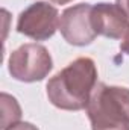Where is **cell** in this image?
<instances>
[{"label":"cell","mask_w":129,"mask_h":130,"mask_svg":"<svg viewBox=\"0 0 129 130\" xmlns=\"http://www.w3.org/2000/svg\"><path fill=\"white\" fill-rule=\"evenodd\" d=\"M0 106H2V124H0V129L6 130L9 127H12L14 124L20 123V120H21V107H20L17 98L6 94V92H2Z\"/></svg>","instance_id":"obj_7"},{"label":"cell","mask_w":129,"mask_h":130,"mask_svg":"<svg viewBox=\"0 0 129 130\" xmlns=\"http://www.w3.org/2000/svg\"><path fill=\"white\" fill-rule=\"evenodd\" d=\"M53 68V59L49 50L36 42L20 45L9 55L8 71L12 79L24 83L41 82Z\"/></svg>","instance_id":"obj_3"},{"label":"cell","mask_w":129,"mask_h":130,"mask_svg":"<svg viewBox=\"0 0 129 130\" xmlns=\"http://www.w3.org/2000/svg\"><path fill=\"white\" fill-rule=\"evenodd\" d=\"M6 130H38V129H36V126H33L32 123L20 121V123L14 124L12 127H9V129H6Z\"/></svg>","instance_id":"obj_8"},{"label":"cell","mask_w":129,"mask_h":130,"mask_svg":"<svg viewBox=\"0 0 129 130\" xmlns=\"http://www.w3.org/2000/svg\"><path fill=\"white\" fill-rule=\"evenodd\" d=\"M93 23L97 35L109 39H123L129 33V17L117 3L93 5Z\"/></svg>","instance_id":"obj_6"},{"label":"cell","mask_w":129,"mask_h":130,"mask_svg":"<svg viewBox=\"0 0 129 130\" xmlns=\"http://www.w3.org/2000/svg\"><path fill=\"white\" fill-rule=\"evenodd\" d=\"M59 30L62 38L70 45H90L99 36L93 23V5L79 3L67 8L61 15Z\"/></svg>","instance_id":"obj_5"},{"label":"cell","mask_w":129,"mask_h":130,"mask_svg":"<svg viewBox=\"0 0 129 130\" xmlns=\"http://www.w3.org/2000/svg\"><path fill=\"white\" fill-rule=\"evenodd\" d=\"M115 2H117V5L125 11V14L129 17V0H115Z\"/></svg>","instance_id":"obj_10"},{"label":"cell","mask_w":129,"mask_h":130,"mask_svg":"<svg viewBox=\"0 0 129 130\" xmlns=\"http://www.w3.org/2000/svg\"><path fill=\"white\" fill-rule=\"evenodd\" d=\"M59 12L49 2H35L23 9L17 20V32L35 39L46 41L59 29Z\"/></svg>","instance_id":"obj_4"},{"label":"cell","mask_w":129,"mask_h":130,"mask_svg":"<svg viewBox=\"0 0 129 130\" xmlns=\"http://www.w3.org/2000/svg\"><path fill=\"white\" fill-rule=\"evenodd\" d=\"M120 52L129 56V33L122 39V42H120Z\"/></svg>","instance_id":"obj_9"},{"label":"cell","mask_w":129,"mask_h":130,"mask_svg":"<svg viewBox=\"0 0 129 130\" xmlns=\"http://www.w3.org/2000/svg\"><path fill=\"white\" fill-rule=\"evenodd\" d=\"M97 85V68L91 58H78L49 79L46 85L49 101L61 110L87 109Z\"/></svg>","instance_id":"obj_1"},{"label":"cell","mask_w":129,"mask_h":130,"mask_svg":"<svg viewBox=\"0 0 129 130\" xmlns=\"http://www.w3.org/2000/svg\"><path fill=\"white\" fill-rule=\"evenodd\" d=\"M50 2H53V3H56V5H67V3H70V2H73V0H50Z\"/></svg>","instance_id":"obj_11"},{"label":"cell","mask_w":129,"mask_h":130,"mask_svg":"<svg viewBox=\"0 0 129 130\" xmlns=\"http://www.w3.org/2000/svg\"><path fill=\"white\" fill-rule=\"evenodd\" d=\"M87 115L91 130H129V88L97 83Z\"/></svg>","instance_id":"obj_2"}]
</instances>
